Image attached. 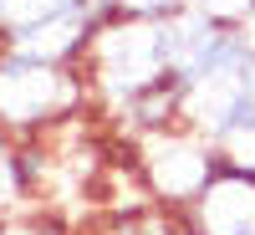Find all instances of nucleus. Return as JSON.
<instances>
[{
    "label": "nucleus",
    "instance_id": "0eeeda50",
    "mask_svg": "<svg viewBox=\"0 0 255 235\" xmlns=\"http://www.w3.org/2000/svg\"><path fill=\"white\" fill-rule=\"evenodd\" d=\"M189 0H123V15H143V20H168L174 10H184Z\"/></svg>",
    "mask_w": 255,
    "mask_h": 235
},
{
    "label": "nucleus",
    "instance_id": "20e7f679",
    "mask_svg": "<svg viewBox=\"0 0 255 235\" xmlns=\"http://www.w3.org/2000/svg\"><path fill=\"white\" fill-rule=\"evenodd\" d=\"M179 220L194 235H255V174L220 169Z\"/></svg>",
    "mask_w": 255,
    "mask_h": 235
},
{
    "label": "nucleus",
    "instance_id": "39448f33",
    "mask_svg": "<svg viewBox=\"0 0 255 235\" xmlns=\"http://www.w3.org/2000/svg\"><path fill=\"white\" fill-rule=\"evenodd\" d=\"M31 200H36V184L26 169V138H10L0 128V220L20 215Z\"/></svg>",
    "mask_w": 255,
    "mask_h": 235
},
{
    "label": "nucleus",
    "instance_id": "f03ea898",
    "mask_svg": "<svg viewBox=\"0 0 255 235\" xmlns=\"http://www.w3.org/2000/svg\"><path fill=\"white\" fill-rule=\"evenodd\" d=\"M82 77L92 87V108L113 113L128 97L158 87L168 77V51H163V20L143 15H118L97 26L87 56H82Z\"/></svg>",
    "mask_w": 255,
    "mask_h": 235
},
{
    "label": "nucleus",
    "instance_id": "423d86ee",
    "mask_svg": "<svg viewBox=\"0 0 255 235\" xmlns=\"http://www.w3.org/2000/svg\"><path fill=\"white\" fill-rule=\"evenodd\" d=\"M174 230H179V215H168V210H158V205H143V210H133V215L108 220L92 235H174Z\"/></svg>",
    "mask_w": 255,
    "mask_h": 235
},
{
    "label": "nucleus",
    "instance_id": "6e6552de",
    "mask_svg": "<svg viewBox=\"0 0 255 235\" xmlns=\"http://www.w3.org/2000/svg\"><path fill=\"white\" fill-rule=\"evenodd\" d=\"M77 10L92 20V26H108V20L123 15V0H77Z\"/></svg>",
    "mask_w": 255,
    "mask_h": 235
},
{
    "label": "nucleus",
    "instance_id": "1a4fd4ad",
    "mask_svg": "<svg viewBox=\"0 0 255 235\" xmlns=\"http://www.w3.org/2000/svg\"><path fill=\"white\" fill-rule=\"evenodd\" d=\"M174 235H194V230H189V225H184V220H179V230H174Z\"/></svg>",
    "mask_w": 255,
    "mask_h": 235
},
{
    "label": "nucleus",
    "instance_id": "7ed1b4c3",
    "mask_svg": "<svg viewBox=\"0 0 255 235\" xmlns=\"http://www.w3.org/2000/svg\"><path fill=\"white\" fill-rule=\"evenodd\" d=\"M128 154H133V174L143 184V200L168 210V215H184V210L204 195V184L220 174L215 143L199 138L189 123L158 128V133L128 143Z\"/></svg>",
    "mask_w": 255,
    "mask_h": 235
},
{
    "label": "nucleus",
    "instance_id": "f257e3e1",
    "mask_svg": "<svg viewBox=\"0 0 255 235\" xmlns=\"http://www.w3.org/2000/svg\"><path fill=\"white\" fill-rule=\"evenodd\" d=\"M92 113V87L82 67L41 61L0 46V128L10 138H51Z\"/></svg>",
    "mask_w": 255,
    "mask_h": 235
}]
</instances>
